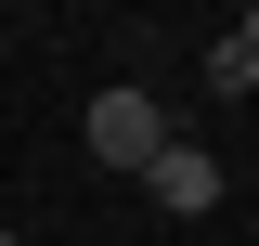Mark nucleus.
I'll list each match as a JSON object with an SVG mask.
<instances>
[{"mask_svg":"<svg viewBox=\"0 0 259 246\" xmlns=\"http://www.w3.org/2000/svg\"><path fill=\"white\" fill-rule=\"evenodd\" d=\"M143 194H156L168 220H207V208H221V155H207V143H156V169H143Z\"/></svg>","mask_w":259,"mask_h":246,"instance_id":"nucleus-2","label":"nucleus"},{"mask_svg":"<svg viewBox=\"0 0 259 246\" xmlns=\"http://www.w3.org/2000/svg\"><path fill=\"white\" fill-rule=\"evenodd\" d=\"M78 130H91V155H104V169H156V143H168L156 91H130V78H117V91H91V117H78Z\"/></svg>","mask_w":259,"mask_h":246,"instance_id":"nucleus-1","label":"nucleus"},{"mask_svg":"<svg viewBox=\"0 0 259 246\" xmlns=\"http://www.w3.org/2000/svg\"><path fill=\"white\" fill-rule=\"evenodd\" d=\"M207 91H221V104L259 91V52H246V39H207Z\"/></svg>","mask_w":259,"mask_h":246,"instance_id":"nucleus-3","label":"nucleus"},{"mask_svg":"<svg viewBox=\"0 0 259 246\" xmlns=\"http://www.w3.org/2000/svg\"><path fill=\"white\" fill-rule=\"evenodd\" d=\"M0 246H26V233H0Z\"/></svg>","mask_w":259,"mask_h":246,"instance_id":"nucleus-5","label":"nucleus"},{"mask_svg":"<svg viewBox=\"0 0 259 246\" xmlns=\"http://www.w3.org/2000/svg\"><path fill=\"white\" fill-rule=\"evenodd\" d=\"M233 39H246V52H259V0H246V13H233Z\"/></svg>","mask_w":259,"mask_h":246,"instance_id":"nucleus-4","label":"nucleus"}]
</instances>
